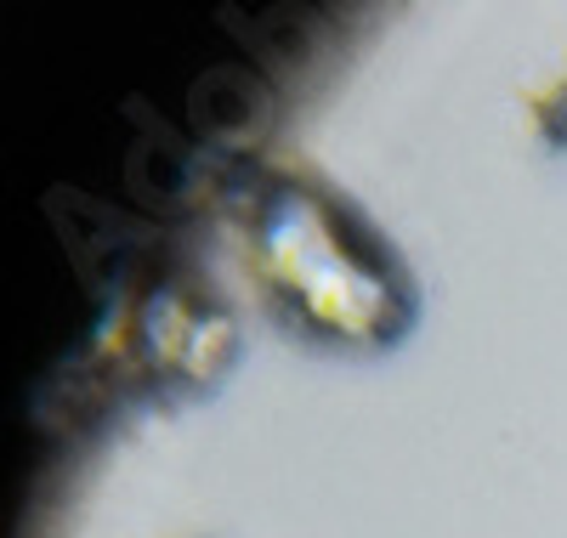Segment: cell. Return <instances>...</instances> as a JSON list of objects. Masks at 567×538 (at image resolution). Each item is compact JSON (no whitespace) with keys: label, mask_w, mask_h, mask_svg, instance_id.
<instances>
[{"label":"cell","mask_w":567,"mask_h":538,"mask_svg":"<svg viewBox=\"0 0 567 538\" xmlns=\"http://www.w3.org/2000/svg\"><path fill=\"white\" fill-rule=\"evenodd\" d=\"M194 323H199V312L182 307L176 296H154L148 307H142V318H136L142 346H148L154 363H182L187 358V340H194Z\"/></svg>","instance_id":"cell-1"},{"label":"cell","mask_w":567,"mask_h":538,"mask_svg":"<svg viewBox=\"0 0 567 538\" xmlns=\"http://www.w3.org/2000/svg\"><path fill=\"white\" fill-rule=\"evenodd\" d=\"M227 346H233V323H227L221 312H205V318L194 323V340H187L182 369L194 374V380H205V374H216V369H221Z\"/></svg>","instance_id":"cell-2"}]
</instances>
